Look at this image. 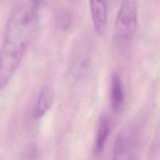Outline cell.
Returning <instances> with one entry per match:
<instances>
[{
	"mask_svg": "<svg viewBox=\"0 0 160 160\" xmlns=\"http://www.w3.org/2000/svg\"><path fill=\"white\" fill-rule=\"evenodd\" d=\"M110 127L109 122L106 116L100 117L95 135L94 142V152L95 155L101 154L104 149L105 145L109 136Z\"/></svg>",
	"mask_w": 160,
	"mask_h": 160,
	"instance_id": "cell-6",
	"label": "cell"
},
{
	"mask_svg": "<svg viewBox=\"0 0 160 160\" xmlns=\"http://www.w3.org/2000/svg\"><path fill=\"white\" fill-rule=\"evenodd\" d=\"M138 25L137 7L134 0H123L115 23V38L121 45L129 43L134 37Z\"/></svg>",
	"mask_w": 160,
	"mask_h": 160,
	"instance_id": "cell-2",
	"label": "cell"
},
{
	"mask_svg": "<svg viewBox=\"0 0 160 160\" xmlns=\"http://www.w3.org/2000/svg\"><path fill=\"white\" fill-rule=\"evenodd\" d=\"M110 101L112 107L116 111L121 109L124 102V92L121 79L117 73H113L111 80Z\"/></svg>",
	"mask_w": 160,
	"mask_h": 160,
	"instance_id": "cell-7",
	"label": "cell"
},
{
	"mask_svg": "<svg viewBox=\"0 0 160 160\" xmlns=\"http://www.w3.org/2000/svg\"><path fill=\"white\" fill-rule=\"evenodd\" d=\"M34 1H37V0H34Z\"/></svg>",
	"mask_w": 160,
	"mask_h": 160,
	"instance_id": "cell-8",
	"label": "cell"
},
{
	"mask_svg": "<svg viewBox=\"0 0 160 160\" xmlns=\"http://www.w3.org/2000/svg\"><path fill=\"white\" fill-rule=\"evenodd\" d=\"M90 8L94 28L102 35L107 23L108 0H90Z\"/></svg>",
	"mask_w": 160,
	"mask_h": 160,
	"instance_id": "cell-4",
	"label": "cell"
},
{
	"mask_svg": "<svg viewBox=\"0 0 160 160\" xmlns=\"http://www.w3.org/2000/svg\"><path fill=\"white\" fill-rule=\"evenodd\" d=\"M34 27V17L31 9H18L9 18L0 49V90L7 85L20 67Z\"/></svg>",
	"mask_w": 160,
	"mask_h": 160,
	"instance_id": "cell-1",
	"label": "cell"
},
{
	"mask_svg": "<svg viewBox=\"0 0 160 160\" xmlns=\"http://www.w3.org/2000/svg\"><path fill=\"white\" fill-rule=\"evenodd\" d=\"M54 92L50 86H44L41 89L32 110V117L35 120L42 118L48 111L53 102Z\"/></svg>",
	"mask_w": 160,
	"mask_h": 160,
	"instance_id": "cell-5",
	"label": "cell"
},
{
	"mask_svg": "<svg viewBox=\"0 0 160 160\" xmlns=\"http://www.w3.org/2000/svg\"><path fill=\"white\" fill-rule=\"evenodd\" d=\"M138 141L132 127L126 126L119 132L114 143L112 160H136Z\"/></svg>",
	"mask_w": 160,
	"mask_h": 160,
	"instance_id": "cell-3",
	"label": "cell"
}]
</instances>
